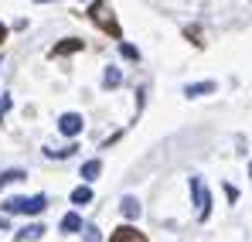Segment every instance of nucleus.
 <instances>
[{
	"mask_svg": "<svg viewBox=\"0 0 252 242\" xmlns=\"http://www.w3.org/2000/svg\"><path fill=\"white\" fill-rule=\"evenodd\" d=\"M89 14V21L99 28V31H106L109 38H123V28H120V21H116V14H113V7H109V0H92V7L85 10Z\"/></svg>",
	"mask_w": 252,
	"mask_h": 242,
	"instance_id": "1",
	"label": "nucleus"
},
{
	"mask_svg": "<svg viewBox=\"0 0 252 242\" xmlns=\"http://www.w3.org/2000/svg\"><path fill=\"white\" fill-rule=\"evenodd\" d=\"M48 208V198L44 195H31V198H10V202H3V211L10 215V211H24V215H38Z\"/></svg>",
	"mask_w": 252,
	"mask_h": 242,
	"instance_id": "2",
	"label": "nucleus"
},
{
	"mask_svg": "<svg viewBox=\"0 0 252 242\" xmlns=\"http://www.w3.org/2000/svg\"><path fill=\"white\" fill-rule=\"evenodd\" d=\"M58 130H62L65 137H75V133H82V116H79V113H65V116L58 120Z\"/></svg>",
	"mask_w": 252,
	"mask_h": 242,
	"instance_id": "3",
	"label": "nucleus"
},
{
	"mask_svg": "<svg viewBox=\"0 0 252 242\" xmlns=\"http://www.w3.org/2000/svg\"><path fill=\"white\" fill-rule=\"evenodd\" d=\"M191 188H194V195H198V215H201V218H208L211 198H208V191H205V184H201V177H194V181H191Z\"/></svg>",
	"mask_w": 252,
	"mask_h": 242,
	"instance_id": "4",
	"label": "nucleus"
},
{
	"mask_svg": "<svg viewBox=\"0 0 252 242\" xmlns=\"http://www.w3.org/2000/svg\"><path fill=\"white\" fill-rule=\"evenodd\" d=\"M109 242H147V236L136 232L133 225H123V229H116V232L109 236Z\"/></svg>",
	"mask_w": 252,
	"mask_h": 242,
	"instance_id": "5",
	"label": "nucleus"
},
{
	"mask_svg": "<svg viewBox=\"0 0 252 242\" xmlns=\"http://www.w3.org/2000/svg\"><path fill=\"white\" fill-rule=\"evenodd\" d=\"M72 51H82V38H65V41H58L51 55H72Z\"/></svg>",
	"mask_w": 252,
	"mask_h": 242,
	"instance_id": "6",
	"label": "nucleus"
},
{
	"mask_svg": "<svg viewBox=\"0 0 252 242\" xmlns=\"http://www.w3.org/2000/svg\"><path fill=\"white\" fill-rule=\"evenodd\" d=\"M41 236H44V225L34 222V225H28V229L17 232V242H34V239H41Z\"/></svg>",
	"mask_w": 252,
	"mask_h": 242,
	"instance_id": "7",
	"label": "nucleus"
},
{
	"mask_svg": "<svg viewBox=\"0 0 252 242\" xmlns=\"http://www.w3.org/2000/svg\"><path fill=\"white\" fill-rule=\"evenodd\" d=\"M184 92H188L191 99H194V96H208V92H215V82H194V85H188Z\"/></svg>",
	"mask_w": 252,
	"mask_h": 242,
	"instance_id": "8",
	"label": "nucleus"
},
{
	"mask_svg": "<svg viewBox=\"0 0 252 242\" xmlns=\"http://www.w3.org/2000/svg\"><path fill=\"white\" fill-rule=\"evenodd\" d=\"M120 211H123L126 218H140V202L136 198H123L120 202Z\"/></svg>",
	"mask_w": 252,
	"mask_h": 242,
	"instance_id": "9",
	"label": "nucleus"
},
{
	"mask_svg": "<svg viewBox=\"0 0 252 242\" xmlns=\"http://www.w3.org/2000/svg\"><path fill=\"white\" fill-rule=\"evenodd\" d=\"M120 82H123V72H120V69H106V72H102V85H106V89H116Z\"/></svg>",
	"mask_w": 252,
	"mask_h": 242,
	"instance_id": "10",
	"label": "nucleus"
},
{
	"mask_svg": "<svg viewBox=\"0 0 252 242\" xmlns=\"http://www.w3.org/2000/svg\"><path fill=\"white\" fill-rule=\"evenodd\" d=\"M79 229H82V218H79V215H75V211H72V215H65V218H62V232H79Z\"/></svg>",
	"mask_w": 252,
	"mask_h": 242,
	"instance_id": "11",
	"label": "nucleus"
},
{
	"mask_svg": "<svg viewBox=\"0 0 252 242\" xmlns=\"http://www.w3.org/2000/svg\"><path fill=\"white\" fill-rule=\"evenodd\" d=\"M99 171H102V164H99V161L82 164V177H85V181H95V177H99Z\"/></svg>",
	"mask_w": 252,
	"mask_h": 242,
	"instance_id": "12",
	"label": "nucleus"
},
{
	"mask_svg": "<svg viewBox=\"0 0 252 242\" xmlns=\"http://www.w3.org/2000/svg\"><path fill=\"white\" fill-rule=\"evenodd\" d=\"M24 177H28L24 171H3V174H0V191H3L10 181H24Z\"/></svg>",
	"mask_w": 252,
	"mask_h": 242,
	"instance_id": "13",
	"label": "nucleus"
},
{
	"mask_svg": "<svg viewBox=\"0 0 252 242\" xmlns=\"http://www.w3.org/2000/svg\"><path fill=\"white\" fill-rule=\"evenodd\" d=\"M92 202V188H75L72 191V205H89Z\"/></svg>",
	"mask_w": 252,
	"mask_h": 242,
	"instance_id": "14",
	"label": "nucleus"
},
{
	"mask_svg": "<svg viewBox=\"0 0 252 242\" xmlns=\"http://www.w3.org/2000/svg\"><path fill=\"white\" fill-rule=\"evenodd\" d=\"M120 51H123V58H129V62H140V51H136V48H133V44H120Z\"/></svg>",
	"mask_w": 252,
	"mask_h": 242,
	"instance_id": "15",
	"label": "nucleus"
},
{
	"mask_svg": "<svg viewBox=\"0 0 252 242\" xmlns=\"http://www.w3.org/2000/svg\"><path fill=\"white\" fill-rule=\"evenodd\" d=\"M102 239V232H99V229H92V225H89V229H85V242H99Z\"/></svg>",
	"mask_w": 252,
	"mask_h": 242,
	"instance_id": "16",
	"label": "nucleus"
},
{
	"mask_svg": "<svg viewBox=\"0 0 252 242\" xmlns=\"http://www.w3.org/2000/svg\"><path fill=\"white\" fill-rule=\"evenodd\" d=\"M3 38H7V28H3V24H0V44H3Z\"/></svg>",
	"mask_w": 252,
	"mask_h": 242,
	"instance_id": "17",
	"label": "nucleus"
},
{
	"mask_svg": "<svg viewBox=\"0 0 252 242\" xmlns=\"http://www.w3.org/2000/svg\"><path fill=\"white\" fill-rule=\"evenodd\" d=\"M0 229H7V218H0Z\"/></svg>",
	"mask_w": 252,
	"mask_h": 242,
	"instance_id": "18",
	"label": "nucleus"
},
{
	"mask_svg": "<svg viewBox=\"0 0 252 242\" xmlns=\"http://www.w3.org/2000/svg\"><path fill=\"white\" fill-rule=\"evenodd\" d=\"M38 3H44V0H38Z\"/></svg>",
	"mask_w": 252,
	"mask_h": 242,
	"instance_id": "19",
	"label": "nucleus"
}]
</instances>
